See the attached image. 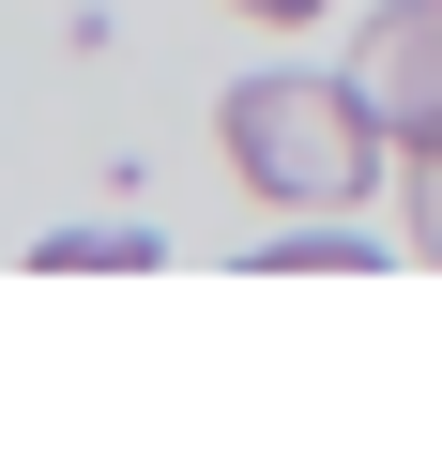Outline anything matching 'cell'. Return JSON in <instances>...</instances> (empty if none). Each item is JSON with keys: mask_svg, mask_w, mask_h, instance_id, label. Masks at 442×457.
<instances>
[{"mask_svg": "<svg viewBox=\"0 0 442 457\" xmlns=\"http://www.w3.org/2000/svg\"><path fill=\"white\" fill-rule=\"evenodd\" d=\"M213 137H229V168H245L275 213H351V198H366V168L396 153V137L366 122V92H351V77H245L229 107H213Z\"/></svg>", "mask_w": 442, "mask_h": 457, "instance_id": "obj_1", "label": "cell"}, {"mask_svg": "<svg viewBox=\"0 0 442 457\" xmlns=\"http://www.w3.org/2000/svg\"><path fill=\"white\" fill-rule=\"evenodd\" d=\"M351 92L396 153H442V0H381L366 46H351Z\"/></svg>", "mask_w": 442, "mask_h": 457, "instance_id": "obj_2", "label": "cell"}, {"mask_svg": "<svg viewBox=\"0 0 442 457\" xmlns=\"http://www.w3.org/2000/svg\"><path fill=\"white\" fill-rule=\"evenodd\" d=\"M46 275H153V228L122 213V228H46V245H31Z\"/></svg>", "mask_w": 442, "mask_h": 457, "instance_id": "obj_3", "label": "cell"}, {"mask_svg": "<svg viewBox=\"0 0 442 457\" xmlns=\"http://www.w3.org/2000/svg\"><path fill=\"white\" fill-rule=\"evenodd\" d=\"M396 213H412V260H442V153H396Z\"/></svg>", "mask_w": 442, "mask_h": 457, "instance_id": "obj_4", "label": "cell"}, {"mask_svg": "<svg viewBox=\"0 0 442 457\" xmlns=\"http://www.w3.org/2000/svg\"><path fill=\"white\" fill-rule=\"evenodd\" d=\"M366 245H351V228H290V245H260V275H351Z\"/></svg>", "mask_w": 442, "mask_h": 457, "instance_id": "obj_5", "label": "cell"}, {"mask_svg": "<svg viewBox=\"0 0 442 457\" xmlns=\"http://www.w3.org/2000/svg\"><path fill=\"white\" fill-rule=\"evenodd\" d=\"M245 16H275V31H305V16H336V0H245Z\"/></svg>", "mask_w": 442, "mask_h": 457, "instance_id": "obj_6", "label": "cell"}]
</instances>
